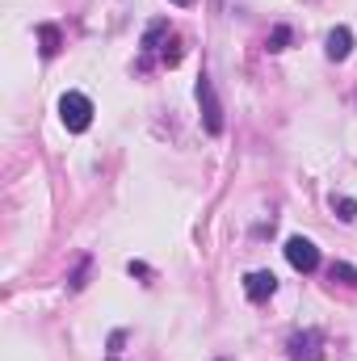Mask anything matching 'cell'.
<instances>
[{"instance_id": "obj_1", "label": "cell", "mask_w": 357, "mask_h": 361, "mask_svg": "<svg viewBox=\"0 0 357 361\" xmlns=\"http://www.w3.org/2000/svg\"><path fill=\"white\" fill-rule=\"evenodd\" d=\"M59 118H63V126L72 135H85L92 126V101L85 92H63L59 97Z\"/></svg>"}, {"instance_id": "obj_2", "label": "cell", "mask_w": 357, "mask_h": 361, "mask_svg": "<svg viewBox=\"0 0 357 361\" xmlns=\"http://www.w3.org/2000/svg\"><path fill=\"white\" fill-rule=\"evenodd\" d=\"M286 357L290 361H324V332H320V328L290 332V341H286Z\"/></svg>"}, {"instance_id": "obj_3", "label": "cell", "mask_w": 357, "mask_h": 361, "mask_svg": "<svg viewBox=\"0 0 357 361\" xmlns=\"http://www.w3.org/2000/svg\"><path fill=\"white\" fill-rule=\"evenodd\" d=\"M198 105H202V122H206V135H223V105L214 97V85L210 76L202 72L198 76Z\"/></svg>"}, {"instance_id": "obj_4", "label": "cell", "mask_w": 357, "mask_h": 361, "mask_svg": "<svg viewBox=\"0 0 357 361\" xmlns=\"http://www.w3.org/2000/svg\"><path fill=\"white\" fill-rule=\"evenodd\" d=\"M286 261L298 273H315L320 269V248H315L307 235H290V240H286Z\"/></svg>"}, {"instance_id": "obj_5", "label": "cell", "mask_w": 357, "mask_h": 361, "mask_svg": "<svg viewBox=\"0 0 357 361\" xmlns=\"http://www.w3.org/2000/svg\"><path fill=\"white\" fill-rule=\"evenodd\" d=\"M164 38H169V21H164V17H156V21L143 30V42H139V51H143L139 72H147V68H152V55L160 51V42H164Z\"/></svg>"}, {"instance_id": "obj_6", "label": "cell", "mask_w": 357, "mask_h": 361, "mask_svg": "<svg viewBox=\"0 0 357 361\" xmlns=\"http://www.w3.org/2000/svg\"><path fill=\"white\" fill-rule=\"evenodd\" d=\"M273 290H277V277L269 269H253L248 277H244V294L253 298V302H265V298H273Z\"/></svg>"}, {"instance_id": "obj_7", "label": "cell", "mask_w": 357, "mask_h": 361, "mask_svg": "<svg viewBox=\"0 0 357 361\" xmlns=\"http://www.w3.org/2000/svg\"><path fill=\"white\" fill-rule=\"evenodd\" d=\"M349 51H353V30H349V25H337V30L328 34V59H332V63H345Z\"/></svg>"}, {"instance_id": "obj_8", "label": "cell", "mask_w": 357, "mask_h": 361, "mask_svg": "<svg viewBox=\"0 0 357 361\" xmlns=\"http://www.w3.org/2000/svg\"><path fill=\"white\" fill-rule=\"evenodd\" d=\"M38 42H42V59H55L59 47H63V38H59L55 25H38Z\"/></svg>"}, {"instance_id": "obj_9", "label": "cell", "mask_w": 357, "mask_h": 361, "mask_svg": "<svg viewBox=\"0 0 357 361\" xmlns=\"http://www.w3.org/2000/svg\"><path fill=\"white\" fill-rule=\"evenodd\" d=\"M290 38H294V34H290V25H273V34H269V51H286V47H290Z\"/></svg>"}, {"instance_id": "obj_10", "label": "cell", "mask_w": 357, "mask_h": 361, "mask_svg": "<svg viewBox=\"0 0 357 361\" xmlns=\"http://www.w3.org/2000/svg\"><path fill=\"white\" fill-rule=\"evenodd\" d=\"M332 210H337L345 223H353V219H357V202H353V197H337V193H332Z\"/></svg>"}, {"instance_id": "obj_11", "label": "cell", "mask_w": 357, "mask_h": 361, "mask_svg": "<svg viewBox=\"0 0 357 361\" xmlns=\"http://www.w3.org/2000/svg\"><path fill=\"white\" fill-rule=\"evenodd\" d=\"M328 277H332V281H345V286H357V269L345 265V261H337V265L328 269Z\"/></svg>"}, {"instance_id": "obj_12", "label": "cell", "mask_w": 357, "mask_h": 361, "mask_svg": "<svg viewBox=\"0 0 357 361\" xmlns=\"http://www.w3.org/2000/svg\"><path fill=\"white\" fill-rule=\"evenodd\" d=\"M89 257H85V261H80V265H76V273H72V277H68V286H72V290H85V277H89Z\"/></svg>"}, {"instance_id": "obj_13", "label": "cell", "mask_w": 357, "mask_h": 361, "mask_svg": "<svg viewBox=\"0 0 357 361\" xmlns=\"http://www.w3.org/2000/svg\"><path fill=\"white\" fill-rule=\"evenodd\" d=\"M122 341H126V332H114V336H109V357L122 353Z\"/></svg>"}, {"instance_id": "obj_14", "label": "cell", "mask_w": 357, "mask_h": 361, "mask_svg": "<svg viewBox=\"0 0 357 361\" xmlns=\"http://www.w3.org/2000/svg\"><path fill=\"white\" fill-rule=\"evenodd\" d=\"M131 273H135V277H152V269H147L143 261H131Z\"/></svg>"}, {"instance_id": "obj_15", "label": "cell", "mask_w": 357, "mask_h": 361, "mask_svg": "<svg viewBox=\"0 0 357 361\" xmlns=\"http://www.w3.org/2000/svg\"><path fill=\"white\" fill-rule=\"evenodd\" d=\"M177 4H193V0H177Z\"/></svg>"}, {"instance_id": "obj_16", "label": "cell", "mask_w": 357, "mask_h": 361, "mask_svg": "<svg viewBox=\"0 0 357 361\" xmlns=\"http://www.w3.org/2000/svg\"><path fill=\"white\" fill-rule=\"evenodd\" d=\"M109 361H118V357H109Z\"/></svg>"}]
</instances>
